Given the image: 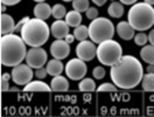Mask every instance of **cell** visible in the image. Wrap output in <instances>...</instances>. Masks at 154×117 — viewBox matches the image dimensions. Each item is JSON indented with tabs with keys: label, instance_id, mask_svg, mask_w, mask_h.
<instances>
[{
	"label": "cell",
	"instance_id": "6da1fadb",
	"mask_svg": "<svg viewBox=\"0 0 154 117\" xmlns=\"http://www.w3.org/2000/svg\"><path fill=\"white\" fill-rule=\"evenodd\" d=\"M110 76L117 87L132 89L141 82L144 77V68L137 58L125 55L111 67Z\"/></svg>",
	"mask_w": 154,
	"mask_h": 117
},
{
	"label": "cell",
	"instance_id": "7a4b0ae2",
	"mask_svg": "<svg viewBox=\"0 0 154 117\" xmlns=\"http://www.w3.org/2000/svg\"><path fill=\"white\" fill-rule=\"evenodd\" d=\"M1 63L6 67H15L26 58V42L15 34H5L0 40Z\"/></svg>",
	"mask_w": 154,
	"mask_h": 117
},
{
	"label": "cell",
	"instance_id": "3957f363",
	"mask_svg": "<svg viewBox=\"0 0 154 117\" xmlns=\"http://www.w3.org/2000/svg\"><path fill=\"white\" fill-rule=\"evenodd\" d=\"M49 27L45 20L29 19L21 29V38L30 47H41L49 39Z\"/></svg>",
	"mask_w": 154,
	"mask_h": 117
},
{
	"label": "cell",
	"instance_id": "277c9868",
	"mask_svg": "<svg viewBox=\"0 0 154 117\" xmlns=\"http://www.w3.org/2000/svg\"><path fill=\"white\" fill-rule=\"evenodd\" d=\"M127 18L134 29L146 30L154 25V8L147 2H138L130 8Z\"/></svg>",
	"mask_w": 154,
	"mask_h": 117
},
{
	"label": "cell",
	"instance_id": "5b68a950",
	"mask_svg": "<svg viewBox=\"0 0 154 117\" xmlns=\"http://www.w3.org/2000/svg\"><path fill=\"white\" fill-rule=\"evenodd\" d=\"M115 35V26L106 18H96L89 25V38L95 43H102Z\"/></svg>",
	"mask_w": 154,
	"mask_h": 117
},
{
	"label": "cell",
	"instance_id": "8992f818",
	"mask_svg": "<svg viewBox=\"0 0 154 117\" xmlns=\"http://www.w3.org/2000/svg\"><path fill=\"white\" fill-rule=\"evenodd\" d=\"M122 56H123L122 46L112 39L103 41L102 43H99L97 48V58L99 62L103 63L104 66L112 67L122 58Z\"/></svg>",
	"mask_w": 154,
	"mask_h": 117
},
{
	"label": "cell",
	"instance_id": "52a82bcc",
	"mask_svg": "<svg viewBox=\"0 0 154 117\" xmlns=\"http://www.w3.org/2000/svg\"><path fill=\"white\" fill-rule=\"evenodd\" d=\"M88 71L87 65L84 63L83 60L81 58H71L66 66V74L69 78L71 80H82V78L85 76Z\"/></svg>",
	"mask_w": 154,
	"mask_h": 117
},
{
	"label": "cell",
	"instance_id": "ba28073f",
	"mask_svg": "<svg viewBox=\"0 0 154 117\" xmlns=\"http://www.w3.org/2000/svg\"><path fill=\"white\" fill-rule=\"evenodd\" d=\"M47 52L41 47H32L27 52L26 55V62L32 68H41L46 65L47 62Z\"/></svg>",
	"mask_w": 154,
	"mask_h": 117
},
{
	"label": "cell",
	"instance_id": "9c48e42d",
	"mask_svg": "<svg viewBox=\"0 0 154 117\" xmlns=\"http://www.w3.org/2000/svg\"><path fill=\"white\" fill-rule=\"evenodd\" d=\"M33 70L28 65H18L12 70V80L18 86H26L33 78Z\"/></svg>",
	"mask_w": 154,
	"mask_h": 117
},
{
	"label": "cell",
	"instance_id": "30bf717a",
	"mask_svg": "<svg viewBox=\"0 0 154 117\" xmlns=\"http://www.w3.org/2000/svg\"><path fill=\"white\" fill-rule=\"evenodd\" d=\"M94 41H79V43L76 47L77 56L83 61H91L97 55V48L94 45Z\"/></svg>",
	"mask_w": 154,
	"mask_h": 117
},
{
	"label": "cell",
	"instance_id": "8fae6325",
	"mask_svg": "<svg viewBox=\"0 0 154 117\" xmlns=\"http://www.w3.org/2000/svg\"><path fill=\"white\" fill-rule=\"evenodd\" d=\"M50 53L51 55L55 58L58 60H63V58H68L69 53H70V47H69V43H68L66 40L57 39L55 40L51 46H50Z\"/></svg>",
	"mask_w": 154,
	"mask_h": 117
},
{
	"label": "cell",
	"instance_id": "7c38bea8",
	"mask_svg": "<svg viewBox=\"0 0 154 117\" xmlns=\"http://www.w3.org/2000/svg\"><path fill=\"white\" fill-rule=\"evenodd\" d=\"M69 27L70 26L67 24V21L57 19L56 21L53 22L50 32H51V34H53L54 38H56V39H63V38H66L68 34H69Z\"/></svg>",
	"mask_w": 154,
	"mask_h": 117
},
{
	"label": "cell",
	"instance_id": "4fadbf2b",
	"mask_svg": "<svg viewBox=\"0 0 154 117\" xmlns=\"http://www.w3.org/2000/svg\"><path fill=\"white\" fill-rule=\"evenodd\" d=\"M117 33L123 40H131L134 38V28L127 21H120L117 25Z\"/></svg>",
	"mask_w": 154,
	"mask_h": 117
},
{
	"label": "cell",
	"instance_id": "5bb4252c",
	"mask_svg": "<svg viewBox=\"0 0 154 117\" xmlns=\"http://www.w3.org/2000/svg\"><path fill=\"white\" fill-rule=\"evenodd\" d=\"M0 22H1V27H0V32L2 35L5 34H10L12 32H14L15 29V25H14V20L11 17L10 14H5L2 13L0 17Z\"/></svg>",
	"mask_w": 154,
	"mask_h": 117
},
{
	"label": "cell",
	"instance_id": "9a60e30c",
	"mask_svg": "<svg viewBox=\"0 0 154 117\" xmlns=\"http://www.w3.org/2000/svg\"><path fill=\"white\" fill-rule=\"evenodd\" d=\"M34 15L38 19L46 21L51 15V7L45 1L43 2H38V5L34 7Z\"/></svg>",
	"mask_w": 154,
	"mask_h": 117
},
{
	"label": "cell",
	"instance_id": "2e32d148",
	"mask_svg": "<svg viewBox=\"0 0 154 117\" xmlns=\"http://www.w3.org/2000/svg\"><path fill=\"white\" fill-rule=\"evenodd\" d=\"M50 87L53 91H57V93H63V91H67L69 89V82L66 77L57 75V76H54V78L51 80L50 82Z\"/></svg>",
	"mask_w": 154,
	"mask_h": 117
},
{
	"label": "cell",
	"instance_id": "e0dca14e",
	"mask_svg": "<svg viewBox=\"0 0 154 117\" xmlns=\"http://www.w3.org/2000/svg\"><path fill=\"white\" fill-rule=\"evenodd\" d=\"M47 71L51 76H57L63 71V63L58 58H53L47 63Z\"/></svg>",
	"mask_w": 154,
	"mask_h": 117
},
{
	"label": "cell",
	"instance_id": "ac0fdd59",
	"mask_svg": "<svg viewBox=\"0 0 154 117\" xmlns=\"http://www.w3.org/2000/svg\"><path fill=\"white\" fill-rule=\"evenodd\" d=\"M50 90H51V87H49L45 82H41V81H33V82L30 81L23 88V91H46V93H49Z\"/></svg>",
	"mask_w": 154,
	"mask_h": 117
},
{
	"label": "cell",
	"instance_id": "d6986e66",
	"mask_svg": "<svg viewBox=\"0 0 154 117\" xmlns=\"http://www.w3.org/2000/svg\"><path fill=\"white\" fill-rule=\"evenodd\" d=\"M66 21L70 27H78L82 22V15L81 12H78L76 10H72L70 12H68L66 15Z\"/></svg>",
	"mask_w": 154,
	"mask_h": 117
},
{
	"label": "cell",
	"instance_id": "ffe728a7",
	"mask_svg": "<svg viewBox=\"0 0 154 117\" xmlns=\"http://www.w3.org/2000/svg\"><path fill=\"white\" fill-rule=\"evenodd\" d=\"M140 58L143 61L149 65H154V45H148L145 46L144 48L140 50Z\"/></svg>",
	"mask_w": 154,
	"mask_h": 117
},
{
	"label": "cell",
	"instance_id": "44dd1931",
	"mask_svg": "<svg viewBox=\"0 0 154 117\" xmlns=\"http://www.w3.org/2000/svg\"><path fill=\"white\" fill-rule=\"evenodd\" d=\"M107 13L112 18H120V17H123V14H124V6H123V4L118 2V1H113L109 6Z\"/></svg>",
	"mask_w": 154,
	"mask_h": 117
},
{
	"label": "cell",
	"instance_id": "7402d4cb",
	"mask_svg": "<svg viewBox=\"0 0 154 117\" xmlns=\"http://www.w3.org/2000/svg\"><path fill=\"white\" fill-rule=\"evenodd\" d=\"M143 89L145 91H154V73H147L144 75Z\"/></svg>",
	"mask_w": 154,
	"mask_h": 117
},
{
	"label": "cell",
	"instance_id": "603a6c76",
	"mask_svg": "<svg viewBox=\"0 0 154 117\" xmlns=\"http://www.w3.org/2000/svg\"><path fill=\"white\" fill-rule=\"evenodd\" d=\"M74 35H75L76 40H78V41L87 40V38L89 36V27L84 26V25H79L78 27H75Z\"/></svg>",
	"mask_w": 154,
	"mask_h": 117
},
{
	"label": "cell",
	"instance_id": "cb8c5ba5",
	"mask_svg": "<svg viewBox=\"0 0 154 117\" xmlns=\"http://www.w3.org/2000/svg\"><path fill=\"white\" fill-rule=\"evenodd\" d=\"M78 88H79L81 91L90 93V91H94L96 89V83H95V81L92 78H82V81L79 82Z\"/></svg>",
	"mask_w": 154,
	"mask_h": 117
},
{
	"label": "cell",
	"instance_id": "d4e9b609",
	"mask_svg": "<svg viewBox=\"0 0 154 117\" xmlns=\"http://www.w3.org/2000/svg\"><path fill=\"white\" fill-rule=\"evenodd\" d=\"M51 15L55 18V19H62L67 15V10L63 5L61 4H56L51 7Z\"/></svg>",
	"mask_w": 154,
	"mask_h": 117
},
{
	"label": "cell",
	"instance_id": "484cf974",
	"mask_svg": "<svg viewBox=\"0 0 154 117\" xmlns=\"http://www.w3.org/2000/svg\"><path fill=\"white\" fill-rule=\"evenodd\" d=\"M72 7L74 10L78 12H87L89 8V0H74L72 1Z\"/></svg>",
	"mask_w": 154,
	"mask_h": 117
},
{
	"label": "cell",
	"instance_id": "4316f807",
	"mask_svg": "<svg viewBox=\"0 0 154 117\" xmlns=\"http://www.w3.org/2000/svg\"><path fill=\"white\" fill-rule=\"evenodd\" d=\"M147 40H148V36L145 33H138V34L134 35V42L135 45H138V46H144V45H146Z\"/></svg>",
	"mask_w": 154,
	"mask_h": 117
},
{
	"label": "cell",
	"instance_id": "83f0119b",
	"mask_svg": "<svg viewBox=\"0 0 154 117\" xmlns=\"http://www.w3.org/2000/svg\"><path fill=\"white\" fill-rule=\"evenodd\" d=\"M98 91H111V93H115V91H117V86H113L111 83H104V84L98 87Z\"/></svg>",
	"mask_w": 154,
	"mask_h": 117
},
{
	"label": "cell",
	"instance_id": "f1b7e54d",
	"mask_svg": "<svg viewBox=\"0 0 154 117\" xmlns=\"http://www.w3.org/2000/svg\"><path fill=\"white\" fill-rule=\"evenodd\" d=\"M92 73H94L95 78H97V80H102V78L105 76V70H104V68H102L100 66L95 67V69H94Z\"/></svg>",
	"mask_w": 154,
	"mask_h": 117
},
{
	"label": "cell",
	"instance_id": "f546056e",
	"mask_svg": "<svg viewBox=\"0 0 154 117\" xmlns=\"http://www.w3.org/2000/svg\"><path fill=\"white\" fill-rule=\"evenodd\" d=\"M98 17V10L95 8V7H89L87 11V18L90 19L91 21L95 20Z\"/></svg>",
	"mask_w": 154,
	"mask_h": 117
},
{
	"label": "cell",
	"instance_id": "4dcf8cb0",
	"mask_svg": "<svg viewBox=\"0 0 154 117\" xmlns=\"http://www.w3.org/2000/svg\"><path fill=\"white\" fill-rule=\"evenodd\" d=\"M47 74H48V71H47V68H43V67H41V68H38L36 69V71H35V75H36V77L40 78V80H42V78H45L47 76Z\"/></svg>",
	"mask_w": 154,
	"mask_h": 117
},
{
	"label": "cell",
	"instance_id": "1f68e13d",
	"mask_svg": "<svg viewBox=\"0 0 154 117\" xmlns=\"http://www.w3.org/2000/svg\"><path fill=\"white\" fill-rule=\"evenodd\" d=\"M29 21V18L28 17H25L23 19H21L18 22V25H15V29H14V32H21V29H22V27L25 26V24L26 22H28Z\"/></svg>",
	"mask_w": 154,
	"mask_h": 117
},
{
	"label": "cell",
	"instance_id": "d6a6232c",
	"mask_svg": "<svg viewBox=\"0 0 154 117\" xmlns=\"http://www.w3.org/2000/svg\"><path fill=\"white\" fill-rule=\"evenodd\" d=\"M8 89H10V84H8V81L7 80H4V78H1V91H8Z\"/></svg>",
	"mask_w": 154,
	"mask_h": 117
},
{
	"label": "cell",
	"instance_id": "836d02e7",
	"mask_svg": "<svg viewBox=\"0 0 154 117\" xmlns=\"http://www.w3.org/2000/svg\"><path fill=\"white\" fill-rule=\"evenodd\" d=\"M21 0H1V4H5L6 6H14Z\"/></svg>",
	"mask_w": 154,
	"mask_h": 117
},
{
	"label": "cell",
	"instance_id": "e575fe53",
	"mask_svg": "<svg viewBox=\"0 0 154 117\" xmlns=\"http://www.w3.org/2000/svg\"><path fill=\"white\" fill-rule=\"evenodd\" d=\"M75 39H76V38H75V35H74V34H68L67 36L64 38V40L67 41L68 43H71V42H74V40H75Z\"/></svg>",
	"mask_w": 154,
	"mask_h": 117
},
{
	"label": "cell",
	"instance_id": "d590c367",
	"mask_svg": "<svg viewBox=\"0 0 154 117\" xmlns=\"http://www.w3.org/2000/svg\"><path fill=\"white\" fill-rule=\"evenodd\" d=\"M148 41L151 42V45H154V29H152L148 34Z\"/></svg>",
	"mask_w": 154,
	"mask_h": 117
},
{
	"label": "cell",
	"instance_id": "8d00e7d4",
	"mask_svg": "<svg viewBox=\"0 0 154 117\" xmlns=\"http://www.w3.org/2000/svg\"><path fill=\"white\" fill-rule=\"evenodd\" d=\"M120 2L124 5H134L137 0H120Z\"/></svg>",
	"mask_w": 154,
	"mask_h": 117
},
{
	"label": "cell",
	"instance_id": "74e56055",
	"mask_svg": "<svg viewBox=\"0 0 154 117\" xmlns=\"http://www.w3.org/2000/svg\"><path fill=\"white\" fill-rule=\"evenodd\" d=\"M107 0H92V2H95L97 6H103Z\"/></svg>",
	"mask_w": 154,
	"mask_h": 117
},
{
	"label": "cell",
	"instance_id": "f35d334b",
	"mask_svg": "<svg viewBox=\"0 0 154 117\" xmlns=\"http://www.w3.org/2000/svg\"><path fill=\"white\" fill-rule=\"evenodd\" d=\"M11 77H12V75H10L8 73H5V74H2V75H1V78H4V80H7V81H10Z\"/></svg>",
	"mask_w": 154,
	"mask_h": 117
},
{
	"label": "cell",
	"instance_id": "ab89813d",
	"mask_svg": "<svg viewBox=\"0 0 154 117\" xmlns=\"http://www.w3.org/2000/svg\"><path fill=\"white\" fill-rule=\"evenodd\" d=\"M147 71H148V73H154V65H149V66L147 67Z\"/></svg>",
	"mask_w": 154,
	"mask_h": 117
},
{
	"label": "cell",
	"instance_id": "60d3db41",
	"mask_svg": "<svg viewBox=\"0 0 154 117\" xmlns=\"http://www.w3.org/2000/svg\"><path fill=\"white\" fill-rule=\"evenodd\" d=\"M145 2H147L149 5H154V0H145Z\"/></svg>",
	"mask_w": 154,
	"mask_h": 117
},
{
	"label": "cell",
	"instance_id": "b9f144b4",
	"mask_svg": "<svg viewBox=\"0 0 154 117\" xmlns=\"http://www.w3.org/2000/svg\"><path fill=\"white\" fill-rule=\"evenodd\" d=\"M5 11H6V5L2 4V5H1V12H5Z\"/></svg>",
	"mask_w": 154,
	"mask_h": 117
},
{
	"label": "cell",
	"instance_id": "7bdbcfd3",
	"mask_svg": "<svg viewBox=\"0 0 154 117\" xmlns=\"http://www.w3.org/2000/svg\"><path fill=\"white\" fill-rule=\"evenodd\" d=\"M34 1H38V2H43L45 0H34Z\"/></svg>",
	"mask_w": 154,
	"mask_h": 117
},
{
	"label": "cell",
	"instance_id": "ee69618b",
	"mask_svg": "<svg viewBox=\"0 0 154 117\" xmlns=\"http://www.w3.org/2000/svg\"><path fill=\"white\" fill-rule=\"evenodd\" d=\"M63 1H66V2H69V1H74V0H63Z\"/></svg>",
	"mask_w": 154,
	"mask_h": 117
}]
</instances>
